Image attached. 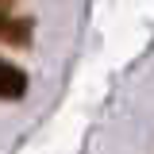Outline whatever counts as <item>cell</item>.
I'll list each match as a JSON object with an SVG mask.
<instances>
[{"mask_svg": "<svg viewBox=\"0 0 154 154\" xmlns=\"http://www.w3.org/2000/svg\"><path fill=\"white\" fill-rule=\"evenodd\" d=\"M27 96V73L16 62L0 58V100H23Z\"/></svg>", "mask_w": 154, "mask_h": 154, "instance_id": "cell-1", "label": "cell"}, {"mask_svg": "<svg viewBox=\"0 0 154 154\" xmlns=\"http://www.w3.org/2000/svg\"><path fill=\"white\" fill-rule=\"evenodd\" d=\"M0 42H12V46L31 42V19H16L4 0H0Z\"/></svg>", "mask_w": 154, "mask_h": 154, "instance_id": "cell-2", "label": "cell"}]
</instances>
